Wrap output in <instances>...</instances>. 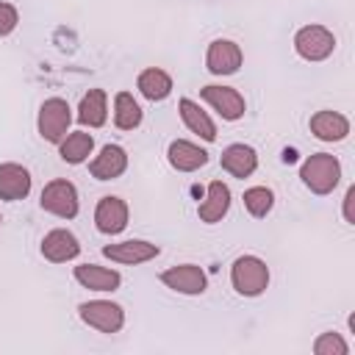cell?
Segmentation results:
<instances>
[{
	"label": "cell",
	"instance_id": "obj_1",
	"mask_svg": "<svg viewBox=\"0 0 355 355\" xmlns=\"http://www.w3.org/2000/svg\"><path fill=\"white\" fill-rule=\"evenodd\" d=\"M300 178L313 194H330L341 180V164L330 153H313L302 161Z\"/></svg>",
	"mask_w": 355,
	"mask_h": 355
},
{
	"label": "cell",
	"instance_id": "obj_2",
	"mask_svg": "<svg viewBox=\"0 0 355 355\" xmlns=\"http://www.w3.org/2000/svg\"><path fill=\"white\" fill-rule=\"evenodd\" d=\"M230 283L241 297H258L269 286V266L258 255H239L230 266Z\"/></svg>",
	"mask_w": 355,
	"mask_h": 355
},
{
	"label": "cell",
	"instance_id": "obj_3",
	"mask_svg": "<svg viewBox=\"0 0 355 355\" xmlns=\"http://www.w3.org/2000/svg\"><path fill=\"white\" fill-rule=\"evenodd\" d=\"M69 122H72V108H69L67 100L50 97V100L42 103L36 125H39V136H42L44 141L61 144L64 136H67V130H69Z\"/></svg>",
	"mask_w": 355,
	"mask_h": 355
},
{
	"label": "cell",
	"instance_id": "obj_4",
	"mask_svg": "<svg viewBox=\"0 0 355 355\" xmlns=\"http://www.w3.org/2000/svg\"><path fill=\"white\" fill-rule=\"evenodd\" d=\"M294 50L305 61H324L336 50V36L324 25H305L294 33Z\"/></svg>",
	"mask_w": 355,
	"mask_h": 355
},
{
	"label": "cell",
	"instance_id": "obj_5",
	"mask_svg": "<svg viewBox=\"0 0 355 355\" xmlns=\"http://www.w3.org/2000/svg\"><path fill=\"white\" fill-rule=\"evenodd\" d=\"M78 316H80L89 327H94V330H100V333H119L122 324H125V311H122V305H116V302H111V300L80 302V305H78Z\"/></svg>",
	"mask_w": 355,
	"mask_h": 355
},
{
	"label": "cell",
	"instance_id": "obj_6",
	"mask_svg": "<svg viewBox=\"0 0 355 355\" xmlns=\"http://www.w3.org/2000/svg\"><path fill=\"white\" fill-rule=\"evenodd\" d=\"M42 208L47 211V214H53V216H61V219H72V216H78V189L69 183V180H64V178H55V180H50L44 189H42Z\"/></svg>",
	"mask_w": 355,
	"mask_h": 355
},
{
	"label": "cell",
	"instance_id": "obj_7",
	"mask_svg": "<svg viewBox=\"0 0 355 355\" xmlns=\"http://www.w3.org/2000/svg\"><path fill=\"white\" fill-rule=\"evenodd\" d=\"M202 100L222 116V119H227V122H236V119H241L244 116V97L239 94V89H233V86H202Z\"/></svg>",
	"mask_w": 355,
	"mask_h": 355
},
{
	"label": "cell",
	"instance_id": "obj_8",
	"mask_svg": "<svg viewBox=\"0 0 355 355\" xmlns=\"http://www.w3.org/2000/svg\"><path fill=\"white\" fill-rule=\"evenodd\" d=\"M161 283L169 286L172 291L178 294H202L208 280H205V272L197 266V263H180V266H169L166 272H161Z\"/></svg>",
	"mask_w": 355,
	"mask_h": 355
},
{
	"label": "cell",
	"instance_id": "obj_9",
	"mask_svg": "<svg viewBox=\"0 0 355 355\" xmlns=\"http://www.w3.org/2000/svg\"><path fill=\"white\" fill-rule=\"evenodd\" d=\"M241 47L230 39H216L208 44V53H205V67L211 75H233L239 72L241 67Z\"/></svg>",
	"mask_w": 355,
	"mask_h": 355
},
{
	"label": "cell",
	"instance_id": "obj_10",
	"mask_svg": "<svg viewBox=\"0 0 355 355\" xmlns=\"http://www.w3.org/2000/svg\"><path fill=\"white\" fill-rule=\"evenodd\" d=\"M94 227L105 236H116L128 227V205L122 197H103L94 208Z\"/></svg>",
	"mask_w": 355,
	"mask_h": 355
},
{
	"label": "cell",
	"instance_id": "obj_11",
	"mask_svg": "<svg viewBox=\"0 0 355 355\" xmlns=\"http://www.w3.org/2000/svg\"><path fill=\"white\" fill-rule=\"evenodd\" d=\"M42 255L50 263H67V261H72V258L80 255V244H78L75 233H69L64 227H55V230H50L42 239Z\"/></svg>",
	"mask_w": 355,
	"mask_h": 355
},
{
	"label": "cell",
	"instance_id": "obj_12",
	"mask_svg": "<svg viewBox=\"0 0 355 355\" xmlns=\"http://www.w3.org/2000/svg\"><path fill=\"white\" fill-rule=\"evenodd\" d=\"M158 252H161L158 244H150L144 239H128V241L103 247V255L116 263H144V261H153Z\"/></svg>",
	"mask_w": 355,
	"mask_h": 355
},
{
	"label": "cell",
	"instance_id": "obj_13",
	"mask_svg": "<svg viewBox=\"0 0 355 355\" xmlns=\"http://www.w3.org/2000/svg\"><path fill=\"white\" fill-rule=\"evenodd\" d=\"M125 169H128V153H125L119 144H105V147L100 150V155H94V158L89 161V172H92V178H97V180H114V178H119Z\"/></svg>",
	"mask_w": 355,
	"mask_h": 355
},
{
	"label": "cell",
	"instance_id": "obj_14",
	"mask_svg": "<svg viewBox=\"0 0 355 355\" xmlns=\"http://www.w3.org/2000/svg\"><path fill=\"white\" fill-rule=\"evenodd\" d=\"M230 211V189L222 183V180H211L208 189H205V200L200 202L197 208V216L208 225L219 222L225 214Z\"/></svg>",
	"mask_w": 355,
	"mask_h": 355
},
{
	"label": "cell",
	"instance_id": "obj_15",
	"mask_svg": "<svg viewBox=\"0 0 355 355\" xmlns=\"http://www.w3.org/2000/svg\"><path fill=\"white\" fill-rule=\"evenodd\" d=\"M72 275L89 291H116L119 283H122L119 272L105 269V266H97V263H80V266H75Z\"/></svg>",
	"mask_w": 355,
	"mask_h": 355
},
{
	"label": "cell",
	"instance_id": "obj_16",
	"mask_svg": "<svg viewBox=\"0 0 355 355\" xmlns=\"http://www.w3.org/2000/svg\"><path fill=\"white\" fill-rule=\"evenodd\" d=\"M31 191V172L22 164H0V200H22Z\"/></svg>",
	"mask_w": 355,
	"mask_h": 355
},
{
	"label": "cell",
	"instance_id": "obj_17",
	"mask_svg": "<svg viewBox=\"0 0 355 355\" xmlns=\"http://www.w3.org/2000/svg\"><path fill=\"white\" fill-rule=\"evenodd\" d=\"M311 133L322 141H341L349 133V119L338 111H316L311 116Z\"/></svg>",
	"mask_w": 355,
	"mask_h": 355
},
{
	"label": "cell",
	"instance_id": "obj_18",
	"mask_svg": "<svg viewBox=\"0 0 355 355\" xmlns=\"http://www.w3.org/2000/svg\"><path fill=\"white\" fill-rule=\"evenodd\" d=\"M166 158L178 172H194V169L208 164V153L202 147H197L194 141H186V139H175L166 150Z\"/></svg>",
	"mask_w": 355,
	"mask_h": 355
},
{
	"label": "cell",
	"instance_id": "obj_19",
	"mask_svg": "<svg viewBox=\"0 0 355 355\" xmlns=\"http://www.w3.org/2000/svg\"><path fill=\"white\" fill-rule=\"evenodd\" d=\"M222 169L244 180L258 169V155L250 144H230L222 150Z\"/></svg>",
	"mask_w": 355,
	"mask_h": 355
},
{
	"label": "cell",
	"instance_id": "obj_20",
	"mask_svg": "<svg viewBox=\"0 0 355 355\" xmlns=\"http://www.w3.org/2000/svg\"><path fill=\"white\" fill-rule=\"evenodd\" d=\"M178 108H180V119H183V125H186L191 133H197L202 141H216V125L211 122V116H208L194 100L183 97V100L178 103Z\"/></svg>",
	"mask_w": 355,
	"mask_h": 355
},
{
	"label": "cell",
	"instance_id": "obj_21",
	"mask_svg": "<svg viewBox=\"0 0 355 355\" xmlns=\"http://www.w3.org/2000/svg\"><path fill=\"white\" fill-rule=\"evenodd\" d=\"M105 116H108L105 92H103V89H89V92L80 97L78 122H80V125H89V128H103V125H105Z\"/></svg>",
	"mask_w": 355,
	"mask_h": 355
},
{
	"label": "cell",
	"instance_id": "obj_22",
	"mask_svg": "<svg viewBox=\"0 0 355 355\" xmlns=\"http://www.w3.org/2000/svg\"><path fill=\"white\" fill-rule=\"evenodd\" d=\"M136 89H139L147 100L158 103V100H166V97H169V92H172V78H169L164 69L150 67V69L139 72V78H136Z\"/></svg>",
	"mask_w": 355,
	"mask_h": 355
},
{
	"label": "cell",
	"instance_id": "obj_23",
	"mask_svg": "<svg viewBox=\"0 0 355 355\" xmlns=\"http://www.w3.org/2000/svg\"><path fill=\"white\" fill-rule=\"evenodd\" d=\"M114 125L119 130H133L141 125V105L133 100V94L119 92L114 97Z\"/></svg>",
	"mask_w": 355,
	"mask_h": 355
},
{
	"label": "cell",
	"instance_id": "obj_24",
	"mask_svg": "<svg viewBox=\"0 0 355 355\" xmlns=\"http://www.w3.org/2000/svg\"><path fill=\"white\" fill-rule=\"evenodd\" d=\"M94 150V139L92 133H83V130H75L69 136H64L61 141V161L67 164H83Z\"/></svg>",
	"mask_w": 355,
	"mask_h": 355
},
{
	"label": "cell",
	"instance_id": "obj_25",
	"mask_svg": "<svg viewBox=\"0 0 355 355\" xmlns=\"http://www.w3.org/2000/svg\"><path fill=\"white\" fill-rule=\"evenodd\" d=\"M272 205H275L272 189H266V186H252V189L244 191V208H247L250 216L261 219V216H266V214L272 211Z\"/></svg>",
	"mask_w": 355,
	"mask_h": 355
},
{
	"label": "cell",
	"instance_id": "obj_26",
	"mask_svg": "<svg viewBox=\"0 0 355 355\" xmlns=\"http://www.w3.org/2000/svg\"><path fill=\"white\" fill-rule=\"evenodd\" d=\"M313 352L316 355H347V341L338 333H322L313 341Z\"/></svg>",
	"mask_w": 355,
	"mask_h": 355
},
{
	"label": "cell",
	"instance_id": "obj_27",
	"mask_svg": "<svg viewBox=\"0 0 355 355\" xmlns=\"http://www.w3.org/2000/svg\"><path fill=\"white\" fill-rule=\"evenodd\" d=\"M19 22V11L11 3H0V36H8Z\"/></svg>",
	"mask_w": 355,
	"mask_h": 355
},
{
	"label": "cell",
	"instance_id": "obj_28",
	"mask_svg": "<svg viewBox=\"0 0 355 355\" xmlns=\"http://www.w3.org/2000/svg\"><path fill=\"white\" fill-rule=\"evenodd\" d=\"M352 200H355V189H347V194H344V219H347V225H355V216H352Z\"/></svg>",
	"mask_w": 355,
	"mask_h": 355
},
{
	"label": "cell",
	"instance_id": "obj_29",
	"mask_svg": "<svg viewBox=\"0 0 355 355\" xmlns=\"http://www.w3.org/2000/svg\"><path fill=\"white\" fill-rule=\"evenodd\" d=\"M0 222H3V219H0Z\"/></svg>",
	"mask_w": 355,
	"mask_h": 355
}]
</instances>
